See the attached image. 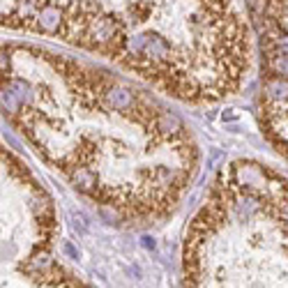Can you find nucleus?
Returning a JSON list of instances; mask_svg holds the SVG:
<instances>
[{
	"label": "nucleus",
	"instance_id": "1",
	"mask_svg": "<svg viewBox=\"0 0 288 288\" xmlns=\"http://www.w3.org/2000/svg\"><path fill=\"white\" fill-rule=\"evenodd\" d=\"M0 70L3 118L85 199L132 223L178 208L199 145L148 88L33 42L3 44Z\"/></svg>",
	"mask_w": 288,
	"mask_h": 288
},
{
	"label": "nucleus",
	"instance_id": "2",
	"mask_svg": "<svg viewBox=\"0 0 288 288\" xmlns=\"http://www.w3.org/2000/svg\"><path fill=\"white\" fill-rule=\"evenodd\" d=\"M3 28L55 40L187 104L235 94L256 55L242 0H3Z\"/></svg>",
	"mask_w": 288,
	"mask_h": 288
},
{
	"label": "nucleus",
	"instance_id": "3",
	"mask_svg": "<svg viewBox=\"0 0 288 288\" xmlns=\"http://www.w3.org/2000/svg\"><path fill=\"white\" fill-rule=\"evenodd\" d=\"M184 288H288V178L256 159L221 166L182 247Z\"/></svg>",
	"mask_w": 288,
	"mask_h": 288
},
{
	"label": "nucleus",
	"instance_id": "4",
	"mask_svg": "<svg viewBox=\"0 0 288 288\" xmlns=\"http://www.w3.org/2000/svg\"><path fill=\"white\" fill-rule=\"evenodd\" d=\"M58 226L3 233V288H88L51 256Z\"/></svg>",
	"mask_w": 288,
	"mask_h": 288
}]
</instances>
